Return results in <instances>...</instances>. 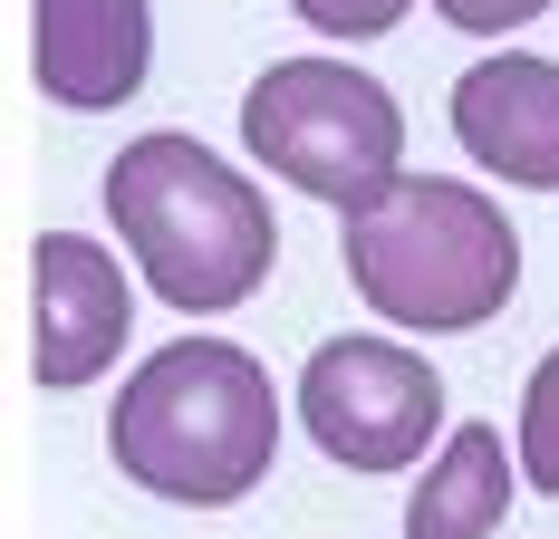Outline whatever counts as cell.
<instances>
[{
	"mask_svg": "<svg viewBox=\"0 0 559 539\" xmlns=\"http://www.w3.org/2000/svg\"><path fill=\"white\" fill-rule=\"evenodd\" d=\"M116 472L155 501H183V511H223L271 472L280 453V395L271 367L231 337H174L155 347L126 395H116L107 424Z\"/></svg>",
	"mask_w": 559,
	"mask_h": 539,
	"instance_id": "1",
	"label": "cell"
},
{
	"mask_svg": "<svg viewBox=\"0 0 559 539\" xmlns=\"http://www.w3.org/2000/svg\"><path fill=\"white\" fill-rule=\"evenodd\" d=\"M357 299L395 327H425V337H463V327L502 319L511 289H521V231L502 203H483L473 183L453 173H405L386 183L367 213H347L337 231Z\"/></svg>",
	"mask_w": 559,
	"mask_h": 539,
	"instance_id": "2",
	"label": "cell"
},
{
	"mask_svg": "<svg viewBox=\"0 0 559 539\" xmlns=\"http://www.w3.org/2000/svg\"><path fill=\"white\" fill-rule=\"evenodd\" d=\"M107 213L126 231L135 270L155 279V299L193 309V319L241 309L280 261L271 203L251 193V173H231L193 135H135L107 164Z\"/></svg>",
	"mask_w": 559,
	"mask_h": 539,
	"instance_id": "3",
	"label": "cell"
},
{
	"mask_svg": "<svg viewBox=\"0 0 559 539\" xmlns=\"http://www.w3.org/2000/svg\"><path fill=\"white\" fill-rule=\"evenodd\" d=\"M241 145L271 164L280 183H299V193H319L337 213H367L405 155V116L395 97L367 77V68H347V58H280L251 77V97H241Z\"/></svg>",
	"mask_w": 559,
	"mask_h": 539,
	"instance_id": "4",
	"label": "cell"
},
{
	"mask_svg": "<svg viewBox=\"0 0 559 539\" xmlns=\"http://www.w3.org/2000/svg\"><path fill=\"white\" fill-rule=\"evenodd\" d=\"M299 424L347 472H405L444 433V376L395 337H329L299 367Z\"/></svg>",
	"mask_w": 559,
	"mask_h": 539,
	"instance_id": "5",
	"label": "cell"
},
{
	"mask_svg": "<svg viewBox=\"0 0 559 539\" xmlns=\"http://www.w3.org/2000/svg\"><path fill=\"white\" fill-rule=\"evenodd\" d=\"M126 327H135V289H126V270H116L107 241L39 231L29 241V376L58 385V395L107 376Z\"/></svg>",
	"mask_w": 559,
	"mask_h": 539,
	"instance_id": "6",
	"label": "cell"
},
{
	"mask_svg": "<svg viewBox=\"0 0 559 539\" xmlns=\"http://www.w3.org/2000/svg\"><path fill=\"white\" fill-rule=\"evenodd\" d=\"M453 135L483 173L521 193H559V68L531 49H492L453 77Z\"/></svg>",
	"mask_w": 559,
	"mask_h": 539,
	"instance_id": "7",
	"label": "cell"
},
{
	"mask_svg": "<svg viewBox=\"0 0 559 539\" xmlns=\"http://www.w3.org/2000/svg\"><path fill=\"white\" fill-rule=\"evenodd\" d=\"M145 58H155L145 0H29V77L49 107H126L145 87Z\"/></svg>",
	"mask_w": 559,
	"mask_h": 539,
	"instance_id": "8",
	"label": "cell"
},
{
	"mask_svg": "<svg viewBox=\"0 0 559 539\" xmlns=\"http://www.w3.org/2000/svg\"><path fill=\"white\" fill-rule=\"evenodd\" d=\"M511 511V453L502 424H453L444 453L425 463V482L405 501V539H492Z\"/></svg>",
	"mask_w": 559,
	"mask_h": 539,
	"instance_id": "9",
	"label": "cell"
},
{
	"mask_svg": "<svg viewBox=\"0 0 559 539\" xmlns=\"http://www.w3.org/2000/svg\"><path fill=\"white\" fill-rule=\"evenodd\" d=\"M521 472H531V491L559 501V347L531 367V395H521Z\"/></svg>",
	"mask_w": 559,
	"mask_h": 539,
	"instance_id": "10",
	"label": "cell"
},
{
	"mask_svg": "<svg viewBox=\"0 0 559 539\" xmlns=\"http://www.w3.org/2000/svg\"><path fill=\"white\" fill-rule=\"evenodd\" d=\"M289 10H299L319 39H386L415 0H289Z\"/></svg>",
	"mask_w": 559,
	"mask_h": 539,
	"instance_id": "11",
	"label": "cell"
},
{
	"mask_svg": "<svg viewBox=\"0 0 559 539\" xmlns=\"http://www.w3.org/2000/svg\"><path fill=\"white\" fill-rule=\"evenodd\" d=\"M435 10H444L463 39H502V29H521V20H540L550 0H435Z\"/></svg>",
	"mask_w": 559,
	"mask_h": 539,
	"instance_id": "12",
	"label": "cell"
}]
</instances>
